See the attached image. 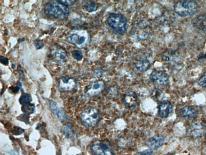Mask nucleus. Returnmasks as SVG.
<instances>
[{
	"instance_id": "nucleus-24",
	"label": "nucleus",
	"mask_w": 206,
	"mask_h": 155,
	"mask_svg": "<svg viewBox=\"0 0 206 155\" xmlns=\"http://www.w3.org/2000/svg\"><path fill=\"white\" fill-rule=\"evenodd\" d=\"M198 83L199 86L202 87H206V72L199 79Z\"/></svg>"
},
{
	"instance_id": "nucleus-33",
	"label": "nucleus",
	"mask_w": 206,
	"mask_h": 155,
	"mask_svg": "<svg viewBox=\"0 0 206 155\" xmlns=\"http://www.w3.org/2000/svg\"><path fill=\"white\" fill-rule=\"evenodd\" d=\"M15 65L14 64H13L12 65V68L13 69H15Z\"/></svg>"
},
{
	"instance_id": "nucleus-6",
	"label": "nucleus",
	"mask_w": 206,
	"mask_h": 155,
	"mask_svg": "<svg viewBox=\"0 0 206 155\" xmlns=\"http://www.w3.org/2000/svg\"><path fill=\"white\" fill-rule=\"evenodd\" d=\"M150 79L153 83L159 87L167 86L169 82V76L162 71L153 72L150 75Z\"/></svg>"
},
{
	"instance_id": "nucleus-35",
	"label": "nucleus",
	"mask_w": 206,
	"mask_h": 155,
	"mask_svg": "<svg viewBox=\"0 0 206 155\" xmlns=\"http://www.w3.org/2000/svg\"></svg>"
},
{
	"instance_id": "nucleus-17",
	"label": "nucleus",
	"mask_w": 206,
	"mask_h": 155,
	"mask_svg": "<svg viewBox=\"0 0 206 155\" xmlns=\"http://www.w3.org/2000/svg\"><path fill=\"white\" fill-rule=\"evenodd\" d=\"M50 107L52 112L56 115L61 120H63L65 118V113L63 111L58 107V104L53 100H50Z\"/></svg>"
},
{
	"instance_id": "nucleus-1",
	"label": "nucleus",
	"mask_w": 206,
	"mask_h": 155,
	"mask_svg": "<svg viewBox=\"0 0 206 155\" xmlns=\"http://www.w3.org/2000/svg\"><path fill=\"white\" fill-rule=\"evenodd\" d=\"M89 35L87 30L79 28H75L69 32L66 37L69 43L82 49L88 43Z\"/></svg>"
},
{
	"instance_id": "nucleus-21",
	"label": "nucleus",
	"mask_w": 206,
	"mask_h": 155,
	"mask_svg": "<svg viewBox=\"0 0 206 155\" xmlns=\"http://www.w3.org/2000/svg\"><path fill=\"white\" fill-rule=\"evenodd\" d=\"M35 105L34 104H31V103L22 105V111L27 114H32L35 111Z\"/></svg>"
},
{
	"instance_id": "nucleus-9",
	"label": "nucleus",
	"mask_w": 206,
	"mask_h": 155,
	"mask_svg": "<svg viewBox=\"0 0 206 155\" xmlns=\"http://www.w3.org/2000/svg\"><path fill=\"white\" fill-rule=\"evenodd\" d=\"M104 88V83L102 81H97L87 86L85 92L90 97L99 95Z\"/></svg>"
},
{
	"instance_id": "nucleus-26",
	"label": "nucleus",
	"mask_w": 206,
	"mask_h": 155,
	"mask_svg": "<svg viewBox=\"0 0 206 155\" xmlns=\"http://www.w3.org/2000/svg\"><path fill=\"white\" fill-rule=\"evenodd\" d=\"M58 2L66 6H68L74 5L75 1L73 0H65V1L64 0V1H58Z\"/></svg>"
},
{
	"instance_id": "nucleus-3",
	"label": "nucleus",
	"mask_w": 206,
	"mask_h": 155,
	"mask_svg": "<svg viewBox=\"0 0 206 155\" xmlns=\"http://www.w3.org/2000/svg\"><path fill=\"white\" fill-rule=\"evenodd\" d=\"M107 24L118 34H123L128 29L127 19L120 13H111L107 20Z\"/></svg>"
},
{
	"instance_id": "nucleus-7",
	"label": "nucleus",
	"mask_w": 206,
	"mask_h": 155,
	"mask_svg": "<svg viewBox=\"0 0 206 155\" xmlns=\"http://www.w3.org/2000/svg\"><path fill=\"white\" fill-rule=\"evenodd\" d=\"M91 149L95 155H114L111 147L102 141H97L93 143Z\"/></svg>"
},
{
	"instance_id": "nucleus-18",
	"label": "nucleus",
	"mask_w": 206,
	"mask_h": 155,
	"mask_svg": "<svg viewBox=\"0 0 206 155\" xmlns=\"http://www.w3.org/2000/svg\"><path fill=\"white\" fill-rule=\"evenodd\" d=\"M194 124L195 126L193 125L192 126V128H194V129L191 130L190 133V135L194 138H198L202 137L203 133L202 125L198 123L197 125L196 122L194 123Z\"/></svg>"
},
{
	"instance_id": "nucleus-12",
	"label": "nucleus",
	"mask_w": 206,
	"mask_h": 155,
	"mask_svg": "<svg viewBox=\"0 0 206 155\" xmlns=\"http://www.w3.org/2000/svg\"><path fill=\"white\" fill-rule=\"evenodd\" d=\"M173 111V106L170 101H165L160 104L159 107V115L162 118L169 117Z\"/></svg>"
},
{
	"instance_id": "nucleus-2",
	"label": "nucleus",
	"mask_w": 206,
	"mask_h": 155,
	"mask_svg": "<svg viewBox=\"0 0 206 155\" xmlns=\"http://www.w3.org/2000/svg\"><path fill=\"white\" fill-rule=\"evenodd\" d=\"M44 13L48 16L59 20H64L69 14V8L59 3L58 1H51L46 4L44 7Z\"/></svg>"
},
{
	"instance_id": "nucleus-8",
	"label": "nucleus",
	"mask_w": 206,
	"mask_h": 155,
	"mask_svg": "<svg viewBox=\"0 0 206 155\" xmlns=\"http://www.w3.org/2000/svg\"><path fill=\"white\" fill-rule=\"evenodd\" d=\"M77 83L74 78L68 77L61 78L58 83V86L61 91H69L75 89Z\"/></svg>"
},
{
	"instance_id": "nucleus-23",
	"label": "nucleus",
	"mask_w": 206,
	"mask_h": 155,
	"mask_svg": "<svg viewBox=\"0 0 206 155\" xmlns=\"http://www.w3.org/2000/svg\"><path fill=\"white\" fill-rule=\"evenodd\" d=\"M72 55L74 59L77 61H80L83 57V54L82 52L78 50H73L72 51Z\"/></svg>"
},
{
	"instance_id": "nucleus-19",
	"label": "nucleus",
	"mask_w": 206,
	"mask_h": 155,
	"mask_svg": "<svg viewBox=\"0 0 206 155\" xmlns=\"http://www.w3.org/2000/svg\"><path fill=\"white\" fill-rule=\"evenodd\" d=\"M61 131L63 135L68 138H71L74 135V128L70 123L66 124L62 127Z\"/></svg>"
},
{
	"instance_id": "nucleus-29",
	"label": "nucleus",
	"mask_w": 206,
	"mask_h": 155,
	"mask_svg": "<svg viewBox=\"0 0 206 155\" xmlns=\"http://www.w3.org/2000/svg\"><path fill=\"white\" fill-rule=\"evenodd\" d=\"M1 64L4 65H7L9 64V60L4 56H1Z\"/></svg>"
},
{
	"instance_id": "nucleus-25",
	"label": "nucleus",
	"mask_w": 206,
	"mask_h": 155,
	"mask_svg": "<svg viewBox=\"0 0 206 155\" xmlns=\"http://www.w3.org/2000/svg\"><path fill=\"white\" fill-rule=\"evenodd\" d=\"M34 44L37 49H41L44 46L43 42L41 40L39 39L34 40Z\"/></svg>"
},
{
	"instance_id": "nucleus-27",
	"label": "nucleus",
	"mask_w": 206,
	"mask_h": 155,
	"mask_svg": "<svg viewBox=\"0 0 206 155\" xmlns=\"http://www.w3.org/2000/svg\"><path fill=\"white\" fill-rule=\"evenodd\" d=\"M153 151L151 149H146L142 152H138V155H152Z\"/></svg>"
},
{
	"instance_id": "nucleus-11",
	"label": "nucleus",
	"mask_w": 206,
	"mask_h": 155,
	"mask_svg": "<svg viewBox=\"0 0 206 155\" xmlns=\"http://www.w3.org/2000/svg\"><path fill=\"white\" fill-rule=\"evenodd\" d=\"M165 139L163 135L158 134L146 140L145 144L151 149H156L162 146Z\"/></svg>"
},
{
	"instance_id": "nucleus-13",
	"label": "nucleus",
	"mask_w": 206,
	"mask_h": 155,
	"mask_svg": "<svg viewBox=\"0 0 206 155\" xmlns=\"http://www.w3.org/2000/svg\"><path fill=\"white\" fill-rule=\"evenodd\" d=\"M50 53L55 60L58 63L62 62L67 56V53L64 49L57 46H52Z\"/></svg>"
},
{
	"instance_id": "nucleus-15",
	"label": "nucleus",
	"mask_w": 206,
	"mask_h": 155,
	"mask_svg": "<svg viewBox=\"0 0 206 155\" xmlns=\"http://www.w3.org/2000/svg\"><path fill=\"white\" fill-rule=\"evenodd\" d=\"M197 111L195 108L187 105L181 109L180 116L184 118L190 119L195 117L197 114Z\"/></svg>"
},
{
	"instance_id": "nucleus-31",
	"label": "nucleus",
	"mask_w": 206,
	"mask_h": 155,
	"mask_svg": "<svg viewBox=\"0 0 206 155\" xmlns=\"http://www.w3.org/2000/svg\"><path fill=\"white\" fill-rule=\"evenodd\" d=\"M22 83L20 82V81H18V82L17 83V86L19 89H20L22 87Z\"/></svg>"
},
{
	"instance_id": "nucleus-14",
	"label": "nucleus",
	"mask_w": 206,
	"mask_h": 155,
	"mask_svg": "<svg viewBox=\"0 0 206 155\" xmlns=\"http://www.w3.org/2000/svg\"><path fill=\"white\" fill-rule=\"evenodd\" d=\"M192 24L196 29L206 33V15L201 14L196 16L193 19Z\"/></svg>"
},
{
	"instance_id": "nucleus-32",
	"label": "nucleus",
	"mask_w": 206,
	"mask_h": 155,
	"mask_svg": "<svg viewBox=\"0 0 206 155\" xmlns=\"http://www.w3.org/2000/svg\"><path fill=\"white\" fill-rule=\"evenodd\" d=\"M25 41V39L24 38H19L18 40V42H19V43H20V42H23V41Z\"/></svg>"
},
{
	"instance_id": "nucleus-28",
	"label": "nucleus",
	"mask_w": 206,
	"mask_h": 155,
	"mask_svg": "<svg viewBox=\"0 0 206 155\" xmlns=\"http://www.w3.org/2000/svg\"><path fill=\"white\" fill-rule=\"evenodd\" d=\"M12 132L13 134L17 135H21L23 133V130L18 127H15L13 129Z\"/></svg>"
},
{
	"instance_id": "nucleus-22",
	"label": "nucleus",
	"mask_w": 206,
	"mask_h": 155,
	"mask_svg": "<svg viewBox=\"0 0 206 155\" xmlns=\"http://www.w3.org/2000/svg\"><path fill=\"white\" fill-rule=\"evenodd\" d=\"M19 102L22 105L25 104L30 103L32 99L31 95L28 93H23L19 99Z\"/></svg>"
},
{
	"instance_id": "nucleus-16",
	"label": "nucleus",
	"mask_w": 206,
	"mask_h": 155,
	"mask_svg": "<svg viewBox=\"0 0 206 155\" xmlns=\"http://www.w3.org/2000/svg\"><path fill=\"white\" fill-rule=\"evenodd\" d=\"M149 61L146 58H142L137 62L136 68L139 71L144 73L149 70L151 67Z\"/></svg>"
},
{
	"instance_id": "nucleus-34",
	"label": "nucleus",
	"mask_w": 206,
	"mask_h": 155,
	"mask_svg": "<svg viewBox=\"0 0 206 155\" xmlns=\"http://www.w3.org/2000/svg\"><path fill=\"white\" fill-rule=\"evenodd\" d=\"M205 133L206 136V129L205 131Z\"/></svg>"
},
{
	"instance_id": "nucleus-20",
	"label": "nucleus",
	"mask_w": 206,
	"mask_h": 155,
	"mask_svg": "<svg viewBox=\"0 0 206 155\" xmlns=\"http://www.w3.org/2000/svg\"><path fill=\"white\" fill-rule=\"evenodd\" d=\"M84 7L85 10L90 13L96 11L99 7L98 3L94 1H88L85 3Z\"/></svg>"
},
{
	"instance_id": "nucleus-10",
	"label": "nucleus",
	"mask_w": 206,
	"mask_h": 155,
	"mask_svg": "<svg viewBox=\"0 0 206 155\" xmlns=\"http://www.w3.org/2000/svg\"><path fill=\"white\" fill-rule=\"evenodd\" d=\"M123 101L126 107L132 110L137 107V98L134 92L129 91L124 95Z\"/></svg>"
},
{
	"instance_id": "nucleus-4",
	"label": "nucleus",
	"mask_w": 206,
	"mask_h": 155,
	"mask_svg": "<svg viewBox=\"0 0 206 155\" xmlns=\"http://www.w3.org/2000/svg\"><path fill=\"white\" fill-rule=\"evenodd\" d=\"M197 3L193 1H181L176 2L174 6L175 13L181 17L188 16L197 11Z\"/></svg>"
},
{
	"instance_id": "nucleus-5",
	"label": "nucleus",
	"mask_w": 206,
	"mask_h": 155,
	"mask_svg": "<svg viewBox=\"0 0 206 155\" xmlns=\"http://www.w3.org/2000/svg\"><path fill=\"white\" fill-rule=\"evenodd\" d=\"M81 119L85 125L89 127L95 126L99 121V116L98 109L93 107L86 108L82 112Z\"/></svg>"
},
{
	"instance_id": "nucleus-30",
	"label": "nucleus",
	"mask_w": 206,
	"mask_h": 155,
	"mask_svg": "<svg viewBox=\"0 0 206 155\" xmlns=\"http://www.w3.org/2000/svg\"><path fill=\"white\" fill-rule=\"evenodd\" d=\"M11 91H12L13 93H17L18 92L19 90V89L18 87H15L11 88Z\"/></svg>"
}]
</instances>
